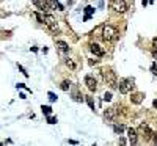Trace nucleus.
Listing matches in <instances>:
<instances>
[{
	"instance_id": "nucleus-6",
	"label": "nucleus",
	"mask_w": 157,
	"mask_h": 146,
	"mask_svg": "<svg viewBox=\"0 0 157 146\" xmlns=\"http://www.w3.org/2000/svg\"><path fill=\"white\" fill-rule=\"evenodd\" d=\"M44 24L50 29V32H53V33H58V32H60V27H58L57 21H55L52 16H49V14L44 16Z\"/></svg>"
},
{
	"instance_id": "nucleus-26",
	"label": "nucleus",
	"mask_w": 157,
	"mask_h": 146,
	"mask_svg": "<svg viewBox=\"0 0 157 146\" xmlns=\"http://www.w3.org/2000/svg\"><path fill=\"white\" fill-rule=\"evenodd\" d=\"M17 66H19V69L22 71V74H24L25 77H29V72H27V71H25V68H24V66H21V65H17Z\"/></svg>"
},
{
	"instance_id": "nucleus-30",
	"label": "nucleus",
	"mask_w": 157,
	"mask_h": 146,
	"mask_svg": "<svg viewBox=\"0 0 157 146\" xmlns=\"http://www.w3.org/2000/svg\"><path fill=\"white\" fill-rule=\"evenodd\" d=\"M152 57H154V60H157V49L152 50Z\"/></svg>"
},
{
	"instance_id": "nucleus-9",
	"label": "nucleus",
	"mask_w": 157,
	"mask_h": 146,
	"mask_svg": "<svg viewBox=\"0 0 157 146\" xmlns=\"http://www.w3.org/2000/svg\"><path fill=\"white\" fill-rule=\"evenodd\" d=\"M46 3H47V6L50 8V10H57L58 8L60 11H63V5L58 2V0H46Z\"/></svg>"
},
{
	"instance_id": "nucleus-27",
	"label": "nucleus",
	"mask_w": 157,
	"mask_h": 146,
	"mask_svg": "<svg viewBox=\"0 0 157 146\" xmlns=\"http://www.w3.org/2000/svg\"><path fill=\"white\" fill-rule=\"evenodd\" d=\"M74 99H76V101H79V102H80V101H82V99H84V97H82L79 93H76V94H74Z\"/></svg>"
},
{
	"instance_id": "nucleus-12",
	"label": "nucleus",
	"mask_w": 157,
	"mask_h": 146,
	"mask_svg": "<svg viewBox=\"0 0 157 146\" xmlns=\"http://www.w3.org/2000/svg\"><path fill=\"white\" fill-rule=\"evenodd\" d=\"M33 3L38 6L41 11H49L50 10V8L47 6V3H46V0H33Z\"/></svg>"
},
{
	"instance_id": "nucleus-22",
	"label": "nucleus",
	"mask_w": 157,
	"mask_h": 146,
	"mask_svg": "<svg viewBox=\"0 0 157 146\" xmlns=\"http://www.w3.org/2000/svg\"><path fill=\"white\" fill-rule=\"evenodd\" d=\"M47 123H49V124H55V123H57V118H53V116L49 115V116H47Z\"/></svg>"
},
{
	"instance_id": "nucleus-5",
	"label": "nucleus",
	"mask_w": 157,
	"mask_h": 146,
	"mask_svg": "<svg viewBox=\"0 0 157 146\" xmlns=\"http://www.w3.org/2000/svg\"><path fill=\"white\" fill-rule=\"evenodd\" d=\"M110 8L116 13H124L127 10V3L124 0H112V2H110Z\"/></svg>"
},
{
	"instance_id": "nucleus-23",
	"label": "nucleus",
	"mask_w": 157,
	"mask_h": 146,
	"mask_svg": "<svg viewBox=\"0 0 157 146\" xmlns=\"http://www.w3.org/2000/svg\"><path fill=\"white\" fill-rule=\"evenodd\" d=\"M47 96H49V101H50V102H55V101H57V96H55L53 93H47Z\"/></svg>"
},
{
	"instance_id": "nucleus-16",
	"label": "nucleus",
	"mask_w": 157,
	"mask_h": 146,
	"mask_svg": "<svg viewBox=\"0 0 157 146\" xmlns=\"http://www.w3.org/2000/svg\"><path fill=\"white\" fill-rule=\"evenodd\" d=\"M60 88H61L63 91H68V90L71 88V82H69V80H63L61 85H60Z\"/></svg>"
},
{
	"instance_id": "nucleus-4",
	"label": "nucleus",
	"mask_w": 157,
	"mask_h": 146,
	"mask_svg": "<svg viewBox=\"0 0 157 146\" xmlns=\"http://www.w3.org/2000/svg\"><path fill=\"white\" fill-rule=\"evenodd\" d=\"M137 132L140 134L145 140H151V138H152V134H154L152 129H151V127L148 126L146 123H142L140 126H138V131H137Z\"/></svg>"
},
{
	"instance_id": "nucleus-3",
	"label": "nucleus",
	"mask_w": 157,
	"mask_h": 146,
	"mask_svg": "<svg viewBox=\"0 0 157 146\" xmlns=\"http://www.w3.org/2000/svg\"><path fill=\"white\" fill-rule=\"evenodd\" d=\"M102 76H104V82L110 87V88H115L118 83H116V76L115 72L110 69V68H104L102 69Z\"/></svg>"
},
{
	"instance_id": "nucleus-24",
	"label": "nucleus",
	"mask_w": 157,
	"mask_h": 146,
	"mask_svg": "<svg viewBox=\"0 0 157 146\" xmlns=\"http://www.w3.org/2000/svg\"><path fill=\"white\" fill-rule=\"evenodd\" d=\"M35 17L38 19V22H43V24H44V17H43L39 13H35Z\"/></svg>"
},
{
	"instance_id": "nucleus-29",
	"label": "nucleus",
	"mask_w": 157,
	"mask_h": 146,
	"mask_svg": "<svg viewBox=\"0 0 157 146\" xmlns=\"http://www.w3.org/2000/svg\"><path fill=\"white\" fill-rule=\"evenodd\" d=\"M152 47H154V49H157V38H154V39H152Z\"/></svg>"
},
{
	"instance_id": "nucleus-19",
	"label": "nucleus",
	"mask_w": 157,
	"mask_h": 146,
	"mask_svg": "<svg viewBox=\"0 0 157 146\" xmlns=\"http://www.w3.org/2000/svg\"><path fill=\"white\" fill-rule=\"evenodd\" d=\"M113 131H115L116 134H121V132L124 131V126H121V124H115V126H113Z\"/></svg>"
},
{
	"instance_id": "nucleus-31",
	"label": "nucleus",
	"mask_w": 157,
	"mask_h": 146,
	"mask_svg": "<svg viewBox=\"0 0 157 146\" xmlns=\"http://www.w3.org/2000/svg\"><path fill=\"white\" fill-rule=\"evenodd\" d=\"M90 65H97V60H90Z\"/></svg>"
},
{
	"instance_id": "nucleus-14",
	"label": "nucleus",
	"mask_w": 157,
	"mask_h": 146,
	"mask_svg": "<svg viewBox=\"0 0 157 146\" xmlns=\"http://www.w3.org/2000/svg\"><path fill=\"white\" fill-rule=\"evenodd\" d=\"M143 97H145L143 93H134V94L131 96V101H132V104H140V102L143 101Z\"/></svg>"
},
{
	"instance_id": "nucleus-20",
	"label": "nucleus",
	"mask_w": 157,
	"mask_h": 146,
	"mask_svg": "<svg viewBox=\"0 0 157 146\" xmlns=\"http://www.w3.org/2000/svg\"><path fill=\"white\" fill-rule=\"evenodd\" d=\"M102 99H104L105 102H108V101H112V93H104Z\"/></svg>"
},
{
	"instance_id": "nucleus-1",
	"label": "nucleus",
	"mask_w": 157,
	"mask_h": 146,
	"mask_svg": "<svg viewBox=\"0 0 157 146\" xmlns=\"http://www.w3.org/2000/svg\"><path fill=\"white\" fill-rule=\"evenodd\" d=\"M102 38L105 41H116L119 38V32L112 25H104L102 27Z\"/></svg>"
},
{
	"instance_id": "nucleus-28",
	"label": "nucleus",
	"mask_w": 157,
	"mask_h": 146,
	"mask_svg": "<svg viewBox=\"0 0 157 146\" xmlns=\"http://www.w3.org/2000/svg\"><path fill=\"white\" fill-rule=\"evenodd\" d=\"M152 140H154V143L157 144V132H154V134H152Z\"/></svg>"
},
{
	"instance_id": "nucleus-2",
	"label": "nucleus",
	"mask_w": 157,
	"mask_h": 146,
	"mask_svg": "<svg viewBox=\"0 0 157 146\" xmlns=\"http://www.w3.org/2000/svg\"><path fill=\"white\" fill-rule=\"evenodd\" d=\"M134 83H135V80H134L132 77H127V79L119 80V85H118L119 93H123V94L131 93V91H132V88H134Z\"/></svg>"
},
{
	"instance_id": "nucleus-17",
	"label": "nucleus",
	"mask_w": 157,
	"mask_h": 146,
	"mask_svg": "<svg viewBox=\"0 0 157 146\" xmlns=\"http://www.w3.org/2000/svg\"><path fill=\"white\" fill-rule=\"evenodd\" d=\"M41 110H43V113H44L46 116H49V115L52 113V108H50L49 105H43V107H41Z\"/></svg>"
},
{
	"instance_id": "nucleus-11",
	"label": "nucleus",
	"mask_w": 157,
	"mask_h": 146,
	"mask_svg": "<svg viewBox=\"0 0 157 146\" xmlns=\"http://www.w3.org/2000/svg\"><path fill=\"white\" fill-rule=\"evenodd\" d=\"M127 137H129V141L131 144H137V131L135 129H127Z\"/></svg>"
},
{
	"instance_id": "nucleus-18",
	"label": "nucleus",
	"mask_w": 157,
	"mask_h": 146,
	"mask_svg": "<svg viewBox=\"0 0 157 146\" xmlns=\"http://www.w3.org/2000/svg\"><path fill=\"white\" fill-rule=\"evenodd\" d=\"M64 63H66V66L69 68V69H76L77 66H76V63H74L71 58H66V61H64Z\"/></svg>"
},
{
	"instance_id": "nucleus-33",
	"label": "nucleus",
	"mask_w": 157,
	"mask_h": 146,
	"mask_svg": "<svg viewBox=\"0 0 157 146\" xmlns=\"http://www.w3.org/2000/svg\"><path fill=\"white\" fill-rule=\"evenodd\" d=\"M146 3H148V0H143V6H145Z\"/></svg>"
},
{
	"instance_id": "nucleus-8",
	"label": "nucleus",
	"mask_w": 157,
	"mask_h": 146,
	"mask_svg": "<svg viewBox=\"0 0 157 146\" xmlns=\"http://www.w3.org/2000/svg\"><path fill=\"white\" fill-rule=\"evenodd\" d=\"M90 50L93 52L94 55H97V57H102L104 53H105V52H104V49L101 47L99 44H94V42H93V44H90Z\"/></svg>"
},
{
	"instance_id": "nucleus-10",
	"label": "nucleus",
	"mask_w": 157,
	"mask_h": 146,
	"mask_svg": "<svg viewBox=\"0 0 157 146\" xmlns=\"http://www.w3.org/2000/svg\"><path fill=\"white\" fill-rule=\"evenodd\" d=\"M115 116H116V108H107L105 113H104V118L107 121H113Z\"/></svg>"
},
{
	"instance_id": "nucleus-32",
	"label": "nucleus",
	"mask_w": 157,
	"mask_h": 146,
	"mask_svg": "<svg viewBox=\"0 0 157 146\" xmlns=\"http://www.w3.org/2000/svg\"><path fill=\"white\" fill-rule=\"evenodd\" d=\"M152 105H154V107H155V108H157V99H155V101H154V102H152Z\"/></svg>"
},
{
	"instance_id": "nucleus-25",
	"label": "nucleus",
	"mask_w": 157,
	"mask_h": 146,
	"mask_svg": "<svg viewBox=\"0 0 157 146\" xmlns=\"http://www.w3.org/2000/svg\"><path fill=\"white\" fill-rule=\"evenodd\" d=\"M151 71H152V74H154V76H157V65H155V63H152Z\"/></svg>"
},
{
	"instance_id": "nucleus-7",
	"label": "nucleus",
	"mask_w": 157,
	"mask_h": 146,
	"mask_svg": "<svg viewBox=\"0 0 157 146\" xmlns=\"http://www.w3.org/2000/svg\"><path fill=\"white\" fill-rule=\"evenodd\" d=\"M85 85L88 87L90 91H96L97 90V82H96V79L93 76H87L85 77Z\"/></svg>"
},
{
	"instance_id": "nucleus-21",
	"label": "nucleus",
	"mask_w": 157,
	"mask_h": 146,
	"mask_svg": "<svg viewBox=\"0 0 157 146\" xmlns=\"http://www.w3.org/2000/svg\"><path fill=\"white\" fill-rule=\"evenodd\" d=\"M87 102H88V105H90V108L91 110H94V101L91 97H87Z\"/></svg>"
},
{
	"instance_id": "nucleus-13",
	"label": "nucleus",
	"mask_w": 157,
	"mask_h": 146,
	"mask_svg": "<svg viewBox=\"0 0 157 146\" xmlns=\"http://www.w3.org/2000/svg\"><path fill=\"white\" fill-rule=\"evenodd\" d=\"M57 49H58L61 53H66V52H69V46L64 42V41H57Z\"/></svg>"
},
{
	"instance_id": "nucleus-15",
	"label": "nucleus",
	"mask_w": 157,
	"mask_h": 146,
	"mask_svg": "<svg viewBox=\"0 0 157 146\" xmlns=\"http://www.w3.org/2000/svg\"><path fill=\"white\" fill-rule=\"evenodd\" d=\"M85 13H87V14H85L84 19H85V21H88L90 17H91V14L94 13V8H93V6H87V8H85Z\"/></svg>"
}]
</instances>
